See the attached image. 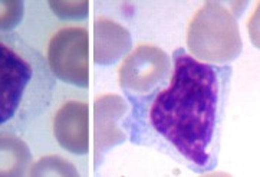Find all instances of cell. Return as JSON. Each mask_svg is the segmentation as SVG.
Returning <instances> with one entry per match:
<instances>
[{
    "label": "cell",
    "instance_id": "cell-6",
    "mask_svg": "<svg viewBox=\"0 0 260 177\" xmlns=\"http://www.w3.org/2000/svg\"><path fill=\"white\" fill-rule=\"evenodd\" d=\"M53 134L67 152L76 156L89 152V104L65 102L53 118Z\"/></svg>",
    "mask_w": 260,
    "mask_h": 177
},
{
    "label": "cell",
    "instance_id": "cell-5",
    "mask_svg": "<svg viewBox=\"0 0 260 177\" xmlns=\"http://www.w3.org/2000/svg\"><path fill=\"white\" fill-rule=\"evenodd\" d=\"M170 69L171 61L166 52L143 43L124 59L118 71V81L125 93L143 95L162 84Z\"/></svg>",
    "mask_w": 260,
    "mask_h": 177
},
{
    "label": "cell",
    "instance_id": "cell-4",
    "mask_svg": "<svg viewBox=\"0 0 260 177\" xmlns=\"http://www.w3.org/2000/svg\"><path fill=\"white\" fill-rule=\"evenodd\" d=\"M46 56L55 78L79 88L89 86V34L85 26L59 29L49 41Z\"/></svg>",
    "mask_w": 260,
    "mask_h": 177
},
{
    "label": "cell",
    "instance_id": "cell-11",
    "mask_svg": "<svg viewBox=\"0 0 260 177\" xmlns=\"http://www.w3.org/2000/svg\"><path fill=\"white\" fill-rule=\"evenodd\" d=\"M25 16V3L17 0H0V34L13 31Z\"/></svg>",
    "mask_w": 260,
    "mask_h": 177
},
{
    "label": "cell",
    "instance_id": "cell-3",
    "mask_svg": "<svg viewBox=\"0 0 260 177\" xmlns=\"http://www.w3.org/2000/svg\"><path fill=\"white\" fill-rule=\"evenodd\" d=\"M187 46L196 59L207 64H226L242 52V38L232 10L221 3L207 2L188 26Z\"/></svg>",
    "mask_w": 260,
    "mask_h": 177
},
{
    "label": "cell",
    "instance_id": "cell-1",
    "mask_svg": "<svg viewBox=\"0 0 260 177\" xmlns=\"http://www.w3.org/2000/svg\"><path fill=\"white\" fill-rule=\"evenodd\" d=\"M233 69L174 52L168 84L143 95L126 93L131 112L124 120L134 144L157 149L193 171L217 166L220 138Z\"/></svg>",
    "mask_w": 260,
    "mask_h": 177
},
{
    "label": "cell",
    "instance_id": "cell-8",
    "mask_svg": "<svg viewBox=\"0 0 260 177\" xmlns=\"http://www.w3.org/2000/svg\"><path fill=\"white\" fill-rule=\"evenodd\" d=\"M93 61L109 67L131 49V36L124 26L107 17H98L93 23Z\"/></svg>",
    "mask_w": 260,
    "mask_h": 177
},
{
    "label": "cell",
    "instance_id": "cell-12",
    "mask_svg": "<svg viewBox=\"0 0 260 177\" xmlns=\"http://www.w3.org/2000/svg\"><path fill=\"white\" fill-rule=\"evenodd\" d=\"M52 12L62 20H81L89 13L88 2H51Z\"/></svg>",
    "mask_w": 260,
    "mask_h": 177
},
{
    "label": "cell",
    "instance_id": "cell-7",
    "mask_svg": "<svg viewBox=\"0 0 260 177\" xmlns=\"http://www.w3.org/2000/svg\"><path fill=\"white\" fill-rule=\"evenodd\" d=\"M126 112V102L114 94H105L95 101V153L96 157L122 143L126 135L118 121Z\"/></svg>",
    "mask_w": 260,
    "mask_h": 177
},
{
    "label": "cell",
    "instance_id": "cell-9",
    "mask_svg": "<svg viewBox=\"0 0 260 177\" xmlns=\"http://www.w3.org/2000/svg\"><path fill=\"white\" fill-rule=\"evenodd\" d=\"M32 163L27 144L12 133H0V177L25 176Z\"/></svg>",
    "mask_w": 260,
    "mask_h": 177
},
{
    "label": "cell",
    "instance_id": "cell-10",
    "mask_svg": "<svg viewBox=\"0 0 260 177\" xmlns=\"http://www.w3.org/2000/svg\"><path fill=\"white\" fill-rule=\"evenodd\" d=\"M30 176L42 177V176H67L74 177L78 176L76 167L65 160L60 156H48L42 157L38 163H35L32 169L29 171Z\"/></svg>",
    "mask_w": 260,
    "mask_h": 177
},
{
    "label": "cell",
    "instance_id": "cell-2",
    "mask_svg": "<svg viewBox=\"0 0 260 177\" xmlns=\"http://www.w3.org/2000/svg\"><path fill=\"white\" fill-rule=\"evenodd\" d=\"M55 76L16 34H0V133L22 134L49 108Z\"/></svg>",
    "mask_w": 260,
    "mask_h": 177
}]
</instances>
